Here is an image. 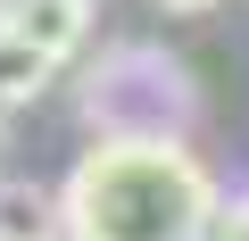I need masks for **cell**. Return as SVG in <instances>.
I'll list each match as a JSON object with an SVG mask.
<instances>
[{"label":"cell","mask_w":249,"mask_h":241,"mask_svg":"<svg viewBox=\"0 0 249 241\" xmlns=\"http://www.w3.org/2000/svg\"><path fill=\"white\" fill-rule=\"evenodd\" d=\"M216 175L183 133H91L58 183V241H199Z\"/></svg>","instance_id":"obj_1"},{"label":"cell","mask_w":249,"mask_h":241,"mask_svg":"<svg viewBox=\"0 0 249 241\" xmlns=\"http://www.w3.org/2000/svg\"><path fill=\"white\" fill-rule=\"evenodd\" d=\"M199 241H249V200H224L216 191V208H208V233Z\"/></svg>","instance_id":"obj_6"},{"label":"cell","mask_w":249,"mask_h":241,"mask_svg":"<svg viewBox=\"0 0 249 241\" xmlns=\"http://www.w3.org/2000/svg\"><path fill=\"white\" fill-rule=\"evenodd\" d=\"M0 17L67 67V58L83 50V34H91V0H0Z\"/></svg>","instance_id":"obj_3"},{"label":"cell","mask_w":249,"mask_h":241,"mask_svg":"<svg viewBox=\"0 0 249 241\" xmlns=\"http://www.w3.org/2000/svg\"><path fill=\"white\" fill-rule=\"evenodd\" d=\"M50 75H58V58L0 17V116H9V108H34V100L50 92Z\"/></svg>","instance_id":"obj_4"},{"label":"cell","mask_w":249,"mask_h":241,"mask_svg":"<svg viewBox=\"0 0 249 241\" xmlns=\"http://www.w3.org/2000/svg\"><path fill=\"white\" fill-rule=\"evenodd\" d=\"M158 9H216V0H158Z\"/></svg>","instance_id":"obj_7"},{"label":"cell","mask_w":249,"mask_h":241,"mask_svg":"<svg viewBox=\"0 0 249 241\" xmlns=\"http://www.w3.org/2000/svg\"><path fill=\"white\" fill-rule=\"evenodd\" d=\"M191 116H199L191 67L150 50V42H124L83 75V125L91 133H183Z\"/></svg>","instance_id":"obj_2"},{"label":"cell","mask_w":249,"mask_h":241,"mask_svg":"<svg viewBox=\"0 0 249 241\" xmlns=\"http://www.w3.org/2000/svg\"><path fill=\"white\" fill-rule=\"evenodd\" d=\"M0 241H58V191L0 183Z\"/></svg>","instance_id":"obj_5"}]
</instances>
